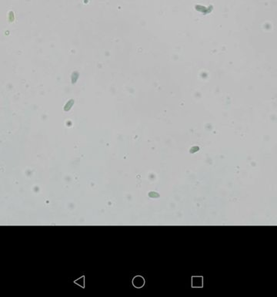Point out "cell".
Segmentation results:
<instances>
[{
    "label": "cell",
    "mask_w": 277,
    "mask_h": 297,
    "mask_svg": "<svg viewBox=\"0 0 277 297\" xmlns=\"http://www.w3.org/2000/svg\"><path fill=\"white\" fill-rule=\"evenodd\" d=\"M133 284L136 288H141L145 284V279L143 277L140 276H136L133 279Z\"/></svg>",
    "instance_id": "1"
},
{
    "label": "cell",
    "mask_w": 277,
    "mask_h": 297,
    "mask_svg": "<svg viewBox=\"0 0 277 297\" xmlns=\"http://www.w3.org/2000/svg\"><path fill=\"white\" fill-rule=\"evenodd\" d=\"M192 287L203 286V277L202 276H195L192 277Z\"/></svg>",
    "instance_id": "2"
}]
</instances>
